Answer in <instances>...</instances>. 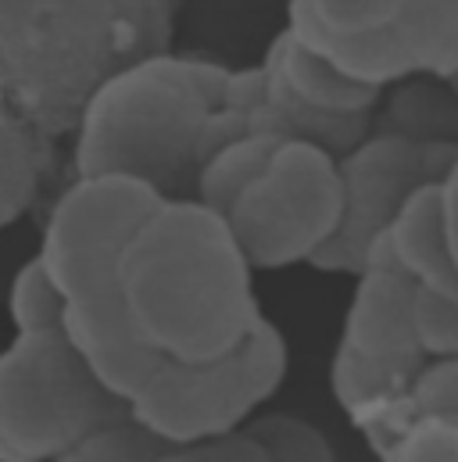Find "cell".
I'll return each mask as SVG.
<instances>
[{"mask_svg": "<svg viewBox=\"0 0 458 462\" xmlns=\"http://www.w3.org/2000/svg\"><path fill=\"white\" fill-rule=\"evenodd\" d=\"M383 240L390 247L398 273H405L412 287L441 298H458V269L448 254V240L441 226L437 180L416 187L401 201V208L383 230Z\"/></svg>", "mask_w": 458, "mask_h": 462, "instance_id": "cell-12", "label": "cell"}, {"mask_svg": "<svg viewBox=\"0 0 458 462\" xmlns=\"http://www.w3.org/2000/svg\"><path fill=\"white\" fill-rule=\"evenodd\" d=\"M287 369V337L261 316L254 334L223 358H158L143 387L125 402V416L158 445H205L243 430L276 398Z\"/></svg>", "mask_w": 458, "mask_h": 462, "instance_id": "cell-4", "label": "cell"}, {"mask_svg": "<svg viewBox=\"0 0 458 462\" xmlns=\"http://www.w3.org/2000/svg\"><path fill=\"white\" fill-rule=\"evenodd\" d=\"M437 198H441V226H444V240H448V254L458 269V158L437 180Z\"/></svg>", "mask_w": 458, "mask_h": 462, "instance_id": "cell-24", "label": "cell"}, {"mask_svg": "<svg viewBox=\"0 0 458 462\" xmlns=\"http://www.w3.org/2000/svg\"><path fill=\"white\" fill-rule=\"evenodd\" d=\"M272 87H279L294 105L326 118H372L383 94L372 87H362L354 79L341 76L334 65L316 58L308 47H301L287 29H279L265 58L258 61Z\"/></svg>", "mask_w": 458, "mask_h": 462, "instance_id": "cell-11", "label": "cell"}, {"mask_svg": "<svg viewBox=\"0 0 458 462\" xmlns=\"http://www.w3.org/2000/svg\"><path fill=\"white\" fill-rule=\"evenodd\" d=\"M405 0H290L287 11L337 36L394 32Z\"/></svg>", "mask_w": 458, "mask_h": 462, "instance_id": "cell-17", "label": "cell"}, {"mask_svg": "<svg viewBox=\"0 0 458 462\" xmlns=\"http://www.w3.org/2000/svg\"><path fill=\"white\" fill-rule=\"evenodd\" d=\"M229 65L154 51L118 65L72 125V169L125 172L161 198H190L208 118L223 105Z\"/></svg>", "mask_w": 458, "mask_h": 462, "instance_id": "cell-2", "label": "cell"}, {"mask_svg": "<svg viewBox=\"0 0 458 462\" xmlns=\"http://www.w3.org/2000/svg\"><path fill=\"white\" fill-rule=\"evenodd\" d=\"M394 36L412 76L458 79V0H405Z\"/></svg>", "mask_w": 458, "mask_h": 462, "instance_id": "cell-14", "label": "cell"}, {"mask_svg": "<svg viewBox=\"0 0 458 462\" xmlns=\"http://www.w3.org/2000/svg\"><path fill=\"white\" fill-rule=\"evenodd\" d=\"M125 405L83 369L58 334H14L0 347V462H50Z\"/></svg>", "mask_w": 458, "mask_h": 462, "instance_id": "cell-5", "label": "cell"}, {"mask_svg": "<svg viewBox=\"0 0 458 462\" xmlns=\"http://www.w3.org/2000/svg\"><path fill=\"white\" fill-rule=\"evenodd\" d=\"M376 459L380 462H458V420L455 416L412 420Z\"/></svg>", "mask_w": 458, "mask_h": 462, "instance_id": "cell-20", "label": "cell"}, {"mask_svg": "<svg viewBox=\"0 0 458 462\" xmlns=\"http://www.w3.org/2000/svg\"><path fill=\"white\" fill-rule=\"evenodd\" d=\"M114 294L140 345L172 362L223 358L265 316L226 216L194 198H165L140 223L118 258Z\"/></svg>", "mask_w": 458, "mask_h": 462, "instance_id": "cell-1", "label": "cell"}, {"mask_svg": "<svg viewBox=\"0 0 458 462\" xmlns=\"http://www.w3.org/2000/svg\"><path fill=\"white\" fill-rule=\"evenodd\" d=\"M412 294L416 287L394 265L362 269L347 298L337 345L387 365H423L426 358L412 334Z\"/></svg>", "mask_w": 458, "mask_h": 462, "instance_id": "cell-10", "label": "cell"}, {"mask_svg": "<svg viewBox=\"0 0 458 462\" xmlns=\"http://www.w3.org/2000/svg\"><path fill=\"white\" fill-rule=\"evenodd\" d=\"M426 416H455L458 420V358H426L412 376L408 391L401 394L394 416V438Z\"/></svg>", "mask_w": 458, "mask_h": 462, "instance_id": "cell-19", "label": "cell"}, {"mask_svg": "<svg viewBox=\"0 0 458 462\" xmlns=\"http://www.w3.org/2000/svg\"><path fill=\"white\" fill-rule=\"evenodd\" d=\"M140 4H143L154 18H161V22H169V25L176 22V4H179V0H140Z\"/></svg>", "mask_w": 458, "mask_h": 462, "instance_id": "cell-25", "label": "cell"}, {"mask_svg": "<svg viewBox=\"0 0 458 462\" xmlns=\"http://www.w3.org/2000/svg\"><path fill=\"white\" fill-rule=\"evenodd\" d=\"M61 337L76 351L83 369L101 383V391H108L122 405L143 387V380L158 365V355L147 351L133 334L118 294L65 301Z\"/></svg>", "mask_w": 458, "mask_h": 462, "instance_id": "cell-9", "label": "cell"}, {"mask_svg": "<svg viewBox=\"0 0 458 462\" xmlns=\"http://www.w3.org/2000/svg\"><path fill=\"white\" fill-rule=\"evenodd\" d=\"M276 136H265V133H247V136H236L219 143L212 154L201 158L197 165V176H194V190L190 198L208 205L212 212L226 216V208L236 201V194L261 172V165L269 162V154L276 151Z\"/></svg>", "mask_w": 458, "mask_h": 462, "instance_id": "cell-15", "label": "cell"}, {"mask_svg": "<svg viewBox=\"0 0 458 462\" xmlns=\"http://www.w3.org/2000/svg\"><path fill=\"white\" fill-rule=\"evenodd\" d=\"M7 319L14 334H58L65 319V294L47 276L40 258H25L7 280Z\"/></svg>", "mask_w": 458, "mask_h": 462, "instance_id": "cell-16", "label": "cell"}, {"mask_svg": "<svg viewBox=\"0 0 458 462\" xmlns=\"http://www.w3.org/2000/svg\"><path fill=\"white\" fill-rule=\"evenodd\" d=\"M147 462H269V456L247 430H236L205 445H161Z\"/></svg>", "mask_w": 458, "mask_h": 462, "instance_id": "cell-23", "label": "cell"}, {"mask_svg": "<svg viewBox=\"0 0 458 462\" xmlns=\"http://www.w3.org/2000/svg\"><path fill=\"white\" fill-rule=\"evenodd\" d=\"M158 448L161 445L154 438H147L129 416H122L50 462H147Z\"/></svg>", "mask_w": 458, "mask_h": 462, "instance_id": "cell-21", "label": "cell"}, {"mask_svg": "<svg viewBox=\"0 0 458 462\" xmlns=\"http://www.w3.org/2000/svg\"><path fill=\"white\" fill-rule=\"evenodd\" d=\"M165 198L125 172H87L54 198L43 236L40 265L58 283L65 301L114 294V273L125 244Z\"/></svg>", "mask_w": 458, "mask_h": 462, "instance_id": "cell-7", "label": "cell"}, {"mask_svg": "<svg viewBox=\"0 0 458 462\" xmlns=\"http://www.w3.org/2000/svg\"><path fill=\"white\" fill-rule=\"evenodd\" d=\"M140 0H0V90L50 143L118 65L169 51Z\"/></svg>", "mask_w": 458, "mask_h": 462, "instance_id": "cell-3", "label": "cell"}, {"mask_svg": "<svg viewBox=\"0 0 458 462\" xmlns=\"http://www.w3.org/2000/svg\"><path fill=\"white\" fill-rule=\"evenodd\" d=\"M341 216L337 154L308 140H279L261 172L226 208L229 230L254 273L312 265L337 236Z\"/></svg>", "mask_w": 458, "mask_h": 462, "instance_id": "cell-6", "label": "cell"}, {"mask_svg": "<svg viewBox=\"0 0 458 462\" xmlns=\"http://www.w3.org/2000/svg\"><path fill=\"white\" fill-rule=\"evenodd\" d=\"M243 430L265 448L269 462H341L334 445L323 438V430H316L312 423L290 412L254 416Z\"/></svg>", "mask_w": 458, "mask_h": 462, "instance_id": "cell-18", "label": "cell"}, {"mask_svg": "<svg viewBox=\"0 0 458 462\" xmlns=\"http://www.w3.org/2000/svg\"><path fill=\"white\" fill-rule=\"evenodd\" d=\"M455 158L458 143L369 129L362 143L337 158L344 187L341 230L312 258V269L358 276L369 244L387 230L401 201L416 187L441 180Z\"/></svg>", "mask_w": 458, "mask_h": 462, "instance_id": "cell-8", "label": "cell"}, {"mask_svg": "<svg viewBox=\"0 0 458 462\" xmlns=\"http://www.w3.org/2000/svg\"><path fill=\"white\" fill-rule=\"evenodd\" d=\"M412 334L423 358H458V298L412 294Z\"/></svg>", "mask_w": 458, "mask_h": 462, "instance_id": "cell-22", "label": "cell"}, {"mask_svg": "<svg viewBox=\"0 0 458 462\" xmlns=\"http://www.w3.org/2000/svg\"><path fill=\"white\" fill-rule=\"evenodd\" d=\"M50 169V140L40 136L0 90V233L25 216Z\"/></svg>", "mask_w": 458, "mask_h": 462, "instance_id": "cell-13", "label": "cell"}]
</instances>
